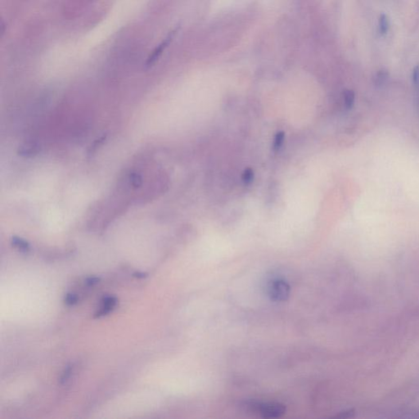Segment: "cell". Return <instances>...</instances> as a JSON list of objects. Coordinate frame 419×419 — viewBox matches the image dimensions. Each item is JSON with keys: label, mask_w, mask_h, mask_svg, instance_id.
<instances>
[{"label": "cell", "mask_w": 419, "mask_h": 419, "mask_svg": "<svg viewBox=\"0 0 419 419\" xmlns=\"http://www.w3.org/2000/svg\"><path fill=\"white\" fill-rule=\"evenodd\" d=\"M268 295L275 302H284L290 295V287L283 279H274L268 287Z\"/></svg>", "instance_id": "1"}, {"label": "cell", "mask_w": 419, "mask_h": 419, "mask_svg": "<svg viewBox=\"0 0 419 419\" xmlns=\"http://www.w3.org/2000/svg\"><path fill=\"white\" fill-rule=\"evenodd\" d=\"M258 413L265 418H277L285 413V407L280 403L268 402L260 403L253 405Z\"/></svg>", "instance_id": "2"}, {"label": "cell", "mask_w": 419, "mask_h": 419, "mask_svg": "<svg viewBox=\"0 0 419 419\" xmlns=\"http://www.w3.org/2000/svg\"><path fill=\"white\" fill-rule=\"evenodd\" d=\"M178 27L173 29V31L166 36V38L153 50L152 54L149 56L147 62H146V64H145L146 67H151L152 66L154 65V64L157 63V60L162 56L165 49L169 46V44H170L172 40L174 38V36H175V34L178 32Z\"/></svg>", "instance_id": "3"}, {"label": "cell", "mask_w": 419, "mask_h": 419, "mask_svg": "<svg viewBox=\"0 0 419 419\" xmlns=\"http://www.w3.org/2000/svg\"><path fill=\"white\" fill-rule=\"evenodd\" d=\"M116 303H117V300L114 296H107V297L103 298L102 307H101L99 312L97 313L95 317L98 318V317L103 316V315H106V314L111 312V310H113Z\"/></svg>", "instance_id": "4"}, {"label": "cell", "mask_w": 419, "mask_h": 419, "mask_svg": "<svg viewBox=\"0 0 419 419\" xmlns=\"http://www.w3.org/2000/svg\"><path fill=\"white\" fill-rule=\"evenodd\" d=\"M12 243L15 248L19 249L21 252H28L29 250V244L28 242L18 237H13L12 238Z\"/></svg>", "instance_id": "5"}, {"label": "cell", "mask_w": 419, "mask_h": 419, "mask_svg": "<svg viewBox=\"0 0 419 419\" xmlns=\"http://www.w3.org/2000/svg\"><path fill=\"white\" fill-rule=\"evenodd\" d=\"M354 100H355V95H354V91H346L344 92V103L347 109L352 108L354 104Z\"/></svg>", "instance_id": "6"}, {"label": "cell", "mask_w": 419, "mask_h": 419, "mask_svg": "<svg viewBox=\"0 0 419 419\" xmlns=\"http://www.w3.org/2000/svg\"><path fill=\"white\" fill-rule=\"evenodd\" d=\"M388 77H389V74H388L387 71L381 70V71L377 72V75H376L375 78H374V83L377 86L383 85L387 80Z\"/></svg>", "instance_id": "7"}, {"label": "cell", "mask_w": 419, "mask_h": 419, "mask_svg": "<svg viewBox=\"0 0 419 419\" xmlns=\"http://www.w3.org/2000/svg\"><path fill=\"white\" fill-rule=\"evenodd\" d=\"M390 23H389V20L388 17L386 14H382L379 17V32L381 35H386L387 33L388 29H389Z\"/></svg>", "instance_id": "8"}, {"label": "cell", "mask_w": 419, "mask_h": 419, "mask_svg": "<svg viewBox=\"0 0 419 419\" xmlns=\"http://www.w3.org/2000/svg\"><path fill=\"white\" fill-rule=\"evenodd\" d=\"M106 140H107V135H103V136L96 139L88 148V155L92 156L94 153H96L97 150L105 143Z\"/></svg>", "instance_id": "9"}, {"label": "cell", "mask_w": 419, "mask_h": 419, "mask_svg": "<svg viewBox=\"0 0 419 419\" xmlns=\"http://www.w3.org/2000/svg\"><path fill=\"white\" fill-rule=\"evenodd\" d=\"M285 139V134L283 131L281 132L277 133L276 136L275 138V142H274V148L275 150H279L282 147Z\"/></svg>", "instance_id": "10"}, {"label": "cell", "mask_w": 419, "mask_h": 419, "mask_svg": "<svg viewBox=\"0 0 419 419\" xmlns=\"http://www.w3.org/2000/svg\"><path fill=\"white\" fill-rule=\"evenodd\" d=\"M130 183L134 188H139V187L143 184V178L141 177L140 174H133L130 175Z\"/></svg>", "instance_id": "11"}, {"label": "cell", "mask_w": 419, "mask_h": 419, "mask_svg": "<svg viewBox=\"0 0 419 419\" xmlns=\"http://www.w3.org/2000/svg\"><path fill=\"white\" fill-rule=\"evenodd\" d=\"M243 182L245 184H250L252 183L254 179V172L252 169H247L245 171L243 172Z\"/></svg>", "instance_id": "12"}, {"label": "cell", "mask_w": 419, "mask_h": 419, "mask_svg": "<svg viewBox=\"0 0 419 419\" xmlns=\"http://www.w3.org/2000/svg\"><path fill=\"white\" fill-rule=\"evenodd\" d=\"M412 79H413V83L415 87L419 88V66H416L413 71V75H412Z\"/></svg>", "instance_id": "13"}, {"label": "cell", "mask_w": 419, "mask_h": 419, "mask_svg": "<svg viewBox=\"0 0 419 419\" xmlns=\"http://www.w3.org/2000/svg\"><path fill=\"white\" fill-rule=\"evenodd\" d=\"M77 296L74 294H68L66 297V303L69 306H73L77 302Z\"/></svg>", "instance_id": "14"}, {"label": "cell", "mask_w": 419, "mask_h": 419, "mask_svg": "<svg viewBox=\"0 0 419 419\" xmlns=\"http://www.w3.org/2000/svg\"><path fill=\"white\" fill-rule=\"evenodd\" d=\"M71 367H67V369H65V371L63 373V376L61 377V382L63 383V382H65L67 379H68V377H70L71 375Z\"/></svg>", "instance_id": "15"}, {"label": "cell", "mask_w": 419, "mask_h": 419, "mask_svg": "<svg viewBox=\"0 0 419 419\" xmlns=\"http://www.w3.org/2000/svg\"><path fill=\"white\" fill-rule=\"evenodd\" d=\"M99 279H98V278H89V279L86 280V283H87L88 286H93L99 283Z\"/></svg>", "instance_id": "16"}, {"label": "cell", "mask_w": 419, "mask_h": 419, "mask_svg": "<svg viewBox=\"0 0 419 419\" xmlns=\"http://www.w3.org/2000/svg\"><path fill=\"white\" fill-rule=\"evenodd\" d=\"M134 276L139 278V279H143V278L147 276V274H144V273H136V274H134Z\"/></svg>", "instance_id": "17"}]
</instances>
